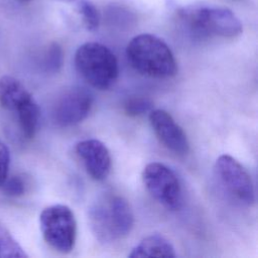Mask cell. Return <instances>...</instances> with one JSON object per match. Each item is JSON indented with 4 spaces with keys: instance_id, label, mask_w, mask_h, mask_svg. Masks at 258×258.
Segmentation results:
<instances>
[{
    "instance_id": "2e32d148",
    "label": "cell",
    "mask_w": 258,
    "mask_h": 258,
    "mask_svg": "<svg viewBox=\"0 0 258 258\" xmlns=\"http://www.w3.org/2000/svg\"><path fill=\"white\" fill-rule=\"evenodd\" d=\"M63 63V52L58 43H51L44 53L43 69L46 73L55 74L58 73Z\"/></svg>"
},
{
    "instance_id": "30bf717a",
    "label": "cell",
    "mask_w": 258,
    "mask_h": 258,
    "mask_svg": "<svg viewBox=\"0 0 258 258\" xmlns=\"http://www.w3.org/2000/svg\"><path fill=\"white\" fill-rule=\"evenodd\" d=\"M76 152L83 160L88 174L97 181L110 173L112 160L107 146L98 139H85L76 145Z\"/></svg>"
},
{
    "instance_id": "ffe728a7",
    "label": "cell",
    "mask_w": 258,
    "mask_h": 258,
    "mask_svg": "<svg viewBox=\"0 0 258 258\" xmlns=\"http://www.w3.org/2000/svg\"><path fill=\"white\" fill-rule=\"evenodd\" d=\"M16 1H18L19 3H24V4H26V3H29V2H31V1H33V0H16Z\"/></svg>"
},
{
    "instance_id": "3957f363",
    "label": "cell",
    "mask_w": 258,
    "mask_h": 258,
    "mask_svg": "<svg viewBox=\"0 0 258 258\" xmlns=\"http://www.w3.org/2000/svg\"><path fill=\"white\" fill-rule=\"evenodd\" d=\"M126 57L139 74L168 79L177 72V63L170 47L156 35L142 33L134 36L127 44Z\"/></svg>"
},
{
    "instance_id": "5b68a950",
    "label": "cell",
    "mask_w": 258,
    "mask_h": 258,
    "mask_svg": "<svg viewBox=\"0 0 258 258\" xmlns=\"http://www.w3.org/2000/svg\"><path fill=\"white\" fill-rule=\"evenodd\" d=\"M39 228L44 241L61 253L71 252L77 239V222L70 207L61 204L44 208L39 215Z\"/></svg>"
},
{
    "instance_id": "9c48e42d",
    "label": "cell",
    "mask_w": 258,
    "mask_h": 258,
    "mask_svg": "<svg viewBox=\"0 0 258 258\" xmlns=\"http://www.w3.org/2000/svg\"><path fill=\"white\" fill-rule=\"evenodd\" d=\"M149 122L156 137L168 150L177 155H185L188 152L186 134L168 112L162 109L151 110Z\"/></svg>"
},
{
    "instance_id": "8fae6325",
    "label": "cell",
    "mask_w": 258,
    "mask_h": 258,
    "mask_svg": "<svg viewBox=\"0 0 258 258\" xmlns=\"http://www.w3.org/2000/svg\"><path fill=\"white\" fill-rule=\"evenodd\" d=\"M32 98L25 86L16 78L4 76L0 79V105L4 109L15 113Z\"/></svg>"
},
{
    "instance_id": "d6986e66",
    "label": "cell",
    "mask_w": 258,
    "mask_h": 258,
    "mask_svg": "<svg viewBox=\"0 0 258 258\" xmlns=\"http://www.w3.org/2000/svg\"><path fill=\"white\" fill-rule=\"evenodd\" d=\"M10 166V151L7 145L0 140V185L8 176Z\"/></svg>"
},
{
    "instance_id": "ac0fdd59",
    "label": "cell",
    "mask_w": 258,
    "mask_h": 258,
    "mask_svg": "<svg viewBox=\"0 0 258 258\" xmlns=\"http://www.w3.org/2000/svg\"><path fill=\"white\" fill-rule=\"evenodd\" d=\"M152 109V102L143 97H133L128 99L124 104V110L127 115L136 117L150 112Z\"/></svg>"
},
{
    "instance_id": "e0dca14e",
    "label": "cell",
    "mask_w": 258,
    "mask_h": 258,
    "mask_svg": "<svg viewBox=\"0 0 258 258\" xmlns=\"http://www.w3.org/2000/svg\"><path fill=\"white\" fill-rule=\"evenodd\" d=\"M0 187L5 196L10 198H19L27 191L28 182L26 177L22 174H15L7 176Z\"/></svg>"
},
{
    "instance_id": "8992f818",
    "label": "cell",
    "mask_w": 258,
    "mask_h": 258,
    "mask_svg": "<svg viewBox=\"0 0 258 258\" xmlns=\"http://www.w3.org/2000/svg\"><path fill=\"white\" fill-rule=\"evenodd\" d=\"M142 180L153 199L169 211H178L183 204L181 183L176 173L161 162H150L142 171Z\"/></svg>"
},
{
    "instance_id": "277c9868",
    "label": "cell",
    "mask_w": 258,
    "mask_h": 258,
    "mask_svg": "<svg viewBox=\"0 0 258 258\" xmlns=\"http://www.w3.org/2000/svg\"><path fill=\"white\" fill-rule=\"evenodd\" d=\"M75 67L81 77L98 90H108L117 81L119 66L115 54L99 42H86L75 53Z\"/></svg>"
},
{
    "instance_id": "ba28073f",
    "label": "cell",
    "mask_w": 258,
    "mask_h": 258,
    "mask_svg": "<svg viewBox=\"0 0 258 258\" xmlns=\"http://www.w3.org/2000/svg\"><path fill=\"white\" fill-rule=\"evenodd\" d=\"M92 106L91 93L84 88H71L56 99L52 108V119L58 126H74L88 117Z\"/></svg>"
},
{
    "instance_id": "52a82bcc",
    "label": "cell",
    "mask_w": 258,
    "mask_h": 258,
    "mask_svg": "<svg viewBox=\"0 0 258 258\" xmlns=\"http://www.w3.org/2000/svg\"><path fill=\"white\" fill-rule=\"evenodd\" d=\"M215 177L222 189L236 203L252 206L255 202V190L250 174L234 157L220 155L214 165Z\"/></svg>"
},
{
    "instance_id": "5bb4252c",
    "label": "cell",
    "mask_w": 258,
    "mask_h": 258,
    "mask_svg": "<svg viewBox=\"0 0 258 258\" xmlns=\"http://www.w3.org/2000/svg\"><path fill=\"white\" fill-rule=\"evenodd\" d=\"M27 254L12 234L0 225V258H25Z\"/></svg>"
},
{
    "instance_id": "7c38bea8",
    "label": "cell",
    "mask_w": 258,
    "mask_h": 258,
    "mask_svg": "<svg viewBox=\"0 0 258 258\" xmlns=\"http://www.w3.org/2000/svg\"><path fill=\"white\" fill-rule=\"evenodd\" d=\"M130 258L140 257H166L176 256L173 245L160 234H151L136 244L128 255Z\"/></svg>"
},
{
    "instance_id": "4fadbf2b",
    "label": "cell",
    "mask_w": 258,
    "mask_h": 258,
    "mask_svg": "<svg viewBox=\"0 0 258 258\" xmlns=\"http://www.w3.org/2000/svg\"><path fill=\"white\" fill-rule=\"evenodd\" d=\"M14 114L16 115L23 136L27 139L32 138L37 131L40 119V110L35 100L32 98L22 105Z\"/></svg>"
},
{
    "instance_id": "7a4b0ae2",
    "label": "cell",
    "mask_w": 258,
    "mask_h": 258,
    "mask_svg": "<svg viewBox=\"0 0 258 258\" xmlns=\"http://www.w3.org/2000/svg\"><path fill=\"white\" fill-rule=\"evenodd\" d=\"M89 223L95 237L102 243L125 238L133 229L134 214L122 196L105 192L89 209Z\"/></svg>"
},
{
    "instance_id": "9a60e30c",
    "label": "cell",
    "mask_w": 258,
    "mask_h": 258,
    "mask_svg": "<svg viewBox=\"0 0 258 258\" xmlns=\"http://www.w3.org/2000/svg\"><path fill=\"white\" fill-rule=\"evenodd\" d=\"M77 6L85 27L89 31H96L100 25V13L97 7L90 0H78Z\"/></svg>"
},
{
    "instance_id": "44dd1931",
    "label": "cell",
    "mask_w": 258,
    "mask_h": 258,
    "mask_svg": "<svg viewBox=\"0 0 258 258\" xmlns=\"http://www.w3.org/2000/svg\"><path fill=\"white\" fill-rule=\"evenodd\" d=\"M60 1H66V2H71V1H75V0H60Z\"/></svg>"
},
{
    "instance_id": "6da1fadb",
    "label": "cell",
    "mask_w": 258,
    "mask_h": 258,
    "mask_svg": "<svg viewBox=\"0 0 258 258\" xmlns=\"http://www.w3.org/2000/svg\"><path fill=\"white\" fill-rule=\"evenodd\" d=\"M176 14L187 32L199 39L235 38L243 31L241 21L227 7L190 4L179 7Z\"/></svg>"
}]
</instances>
